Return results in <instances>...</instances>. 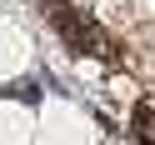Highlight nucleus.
<instances>
[{
	"mask_svg": "<svg viewBox=\"0 0 155 145\" xmlns=\"http://www.w3.org/2000/svg\"><path fill=\"white\" fill-rule=\"evenodd\" d=\"M140 145H150V140H140Z\"/></svg>",
	"mask_w": 155,
	"mask_h": 145,
	"instance_id": "1",
	"label": "nucleus"
}]
</instances>
